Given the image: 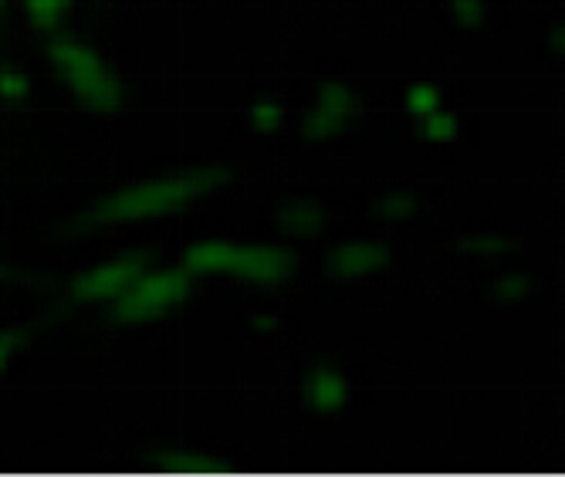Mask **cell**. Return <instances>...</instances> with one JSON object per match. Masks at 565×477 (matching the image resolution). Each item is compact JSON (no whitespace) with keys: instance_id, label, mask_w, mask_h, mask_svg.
I'll return each instance as SVG.
<instances>
[{"instance_id":"obj_13","label":"cell","mask_w":565,"mask_h":477,"mask_svg":"<svg viewBox=\"0 0 565 477\" xmlns=\"http://www.w3.org/2000/svg\"><path fill=\"white\" fill-rule=\"evenodd\" d=\"M18 352V336L11 332H0V373H4V365L11 362V356Z\"/></svg>"},{"instance_id":"obj_4","label":"cell","mask_w":565,"mask_h":477,"mask_svg":"<svg viewBox=\"0 0 565 477\" xmlns=\"http://www.w3.org/2000/svg\"><path fill=\"white\" fill-rule=\"evenodd\" d=\"M186 292V275L163 272V275H139L126 292L116 295V315L126 322H142V318L160 315Z\"/></svg>"},{"instance_id":"obj_12","label":"cell","mask_w":565,"mask_h":477,"mask_svg":"<svg viewBox=\"0 0 565 477\" xmlns=\"http://www.w3.org/2000/svg\"><path fill=\"white\" fill-rule=\"evenodd\" d=\"M278 123V109H275V105H258V109H254V126H258V129H271Z\"/></svg>"},{"instance_id":"obj_7","label":"cell","mask_w":565,"mask_h":477,"mask_svg":"<svg viewBox=\"0 0 565 477\" xmlns=\"http://www.w3.org/2000/svg\"><path fill=\"white\" fill-rule=\"evenodd\" d=\"M68 4H72V0H24L28 18H31V24H38V28H55V24L65 18Z\"/></svg>"},{"instance_id":"obj_6","label":"cell","mask_w":565,"mask_h":477,"mask_svg":"<svg viewBox=\"0 0 565 477\" xmlns=\"http://www.w3.org/2000/svg\"><path fill=\"white\" fill-rule=\"evenodd\" d=\"M308 403L316 410L329 413V410H339L345 403V383L339 377H319L312 386H308Z\"/></svg>"},{"instance_id":"obj_3","label":"cell","mask_w":565,"mask_h":477,"mask_svg":"<svg viewBox=\"0 0 565 477\" xmlns=\"http://www.w3.org/2000/svg\"><path fill=\"white\" fill-rule=\"evenodd\" d=\"M47 51H51V62L58 65V72L72 82L78 98H85L88 105H113L119 98L116 78L106 72V65L98 62V55L88 44L58 38V41H51Z\"/></svg>"},{"instance_id":"obj_1","label":"cell","mask_w":565,"mask_h":477,"mask_svg":"<svg viewBox=\"0 0 565 477\" xmlns=\"http://www.w3.org/2000/svg\"><path fill=\"white\" fill-rule=\"evenodd\" d=\"M186 272H221L254 282H271L285 272V257L275 247H234L211 241L186 251Z\"/></svg>"},{"instance_id":"obj_10","label":"cell","mask_w":565,"mask_h":477,"mask_svg":"<svg viewBox=\"0 0 565 477\" xmlns=\"http://www.w3.org/2000/svg\"><path fill=\"white\" fill-rule=\"evenodd\" d=\"M417 119H420V132H424L427 139L450 142V139L457 136V126H454V119H447L440 109H437V113H427V116H417Z\"/></svg>"},{"instance_id":"obj_11","label":"cell","mask_w":565,"mask_h":477,"mask_svg":"<svg viewBox=\"0 0 565 477\" xmlns=\"http://www.w3.org/2000/svg\"><path fill=\"white\" fill-rule=\"evenodd\" d=\"M28 95V75L14 72V68H0V98L4 102H18Z\"/></svg>"},{"instance_id":"obj_9","label":"cell","mask_w":565,"mask_h":477,"mask_svg":"<svg viewBox=\"0 0 565 477\" xmlns=\"http://www.w3.org/2000/svg\"><path fill=\"white\" fill-rule=\"evenodd\" d=\"M373 264H376V251H373V247H366V244L345 247V251L339 254V268H342V272H349V275H355V272H370Z\"/></svg>"},{"instance_id":"obj_5","label":"cell","mask_w":565,"mask_h":477,"mask_svg":"<svg viewBox=\"0 0 565 477\" xmlns=\"http://www.w3.org/2000/svg\"><path fill=\"white\" fill-rule=\"evenodd\" d=\"M139 275H142V264L136 257L109 261V264H102V268L88 272L85 278H78L75 282V295H82V298H116Z\"/></svg>"},{"instance_id":"obj_8","label":"cell","mask_w":565,"mask_h":477,"mask_svg":"<svg viewBox=\"0 0 565 477\" xmlns=\"http://www.w3.org/2000/svg\"><path fill=\"white\" fill-rule=\"evenodd\" d=\"M406 109L414 116H427L440 109V92L434 85H414L406 95Z\"/></svg>"},{"instance_id":"obj_2","label":"cell","mask_w":565,"mask_h":477,"mask_svg":"<svg viewBox=\"0 0 565 477\" xmlns=\"http://www.w3.org/2000/svg\"><path fill=\"white\" fill-rule=\"evenodd\" d=\"M214 187V177H183V180H157V183H142L132 187L119 197H113L106 206H102V218L106 221H136V218H149L160 214V210H170L177 203H186L200 193H207Z\"/></svg>"}]
</instances>
